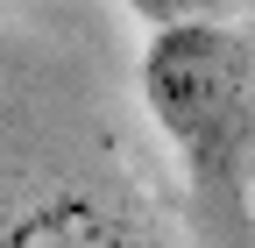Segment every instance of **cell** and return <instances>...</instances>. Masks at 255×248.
Returning a JSON list of instances; mask_svg holds the SVG:
<instances>
[{
    "instance_id": "cell-1",
    "label": "cell",
    "mask_w": 255,
    "mask_h": 248,
    "mask_svg": "<svg viewBox=\"0 0 255 248\" xmlns=\"http://www.w3.org/2000/svg\"><path fill=\"white\" fill-rule=\"evenodd\" d=\"M135 85L191 184L206 199H234L255 149V43L220 14L149 28Z\"/></svg>"
},
{
    "instance_id": "cell-2",
    "label": "cell",
    "mask_w": 255,
    "mask_h": 248,
    "mask_svg": "<svg viewBox=\"0 0 255 248\" xmlns=\"http://www.w3.org/2000/svg\"><path fill=\"white\" fill-rule=\"evenodd\" d=\"M0 248H156V241L92 192H50L0 227Z\"/></svg>"
},
{
    "instance_id": "cell-3",
    "label": "cell",
    "mask_w": 255,
    "mask_h": 248,
    "mask_svg": "<svg viewBox=\"0 0 255 248\" xmlns=\"http://www.w3.org/2000/svg\"><path fill=\"white\" fill-rule=\"evenodd\" d=\"M128 14H135L142 28H170V21H199L213 14V0H121Z\"/></svg>"
}]
</instances>
